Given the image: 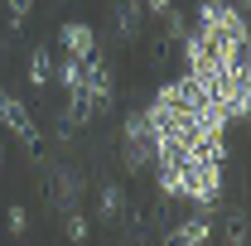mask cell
<instances>
[{
    "label": "cell",
    "mask_w": 251,
    "mask_h": 246,
    "mask_svg": "<svg viewBox=\"0 0 251 246\" xmlns=\"http://www.w3.org/2000/svg\"><path fill=\"white\" fill-rule=\"evenodd\" d=\"M0 125H5V135H15L25 150H29V159H44V145H39V130H34L29 111H25V101L10 92H0Z\"/></svg>",
    "instance_id": "obj_1"
},
{
    "label": "cell",
    "mask_w": 251,
    "mask_h": 246,
    "mask_svg": "<svg viewBox=\"0 0 251 246\" xmlns=\"http://www.w3.org/2000/svg\"><path fill=\"white\" fill-rule=\"evenodd\" d=\"M82 92L92 97L97 116H101V111H111V68L97 58V53H87V58H82Z\"/></svg>",
    "instance_id": "obj_2"
},
{
    "label": "cell",
    "mask_w": 251,
    "mask_h": 246,
    "mask_svg": "<svg viewBox=\"0 0 251 246\" xmlns=\"http://www.w3.org/2000/svg\"><path fill=\"white\" fill-rule=\"evenodd\" d=\"M208 237H213V217L193 213V217H184V222L164 237V246H208Z\"/></svg>",
    "instance_id": "obj_3"
},
{
    "label": "cell",
    "mask_w": 251,
    "mask_h": 246,
    "mask_svg": "<svg viewBox=\"0 0 251 246\" xmlns=\"http://www.w3.org/2000/svg\"><path fill=\"white\" fill-rule=\"evenodd\" d=\"M63 49H68V58H87V53H97V34L92 25H63Z\"/></svg>",
    "instance_id": "obj_4"
},
{
    "label": "cell",
    "mask_w": 251,
    "mask_h": 246,
    "mask_svg": "<svg viewBox=\"0 0 251 246\" xmlns=\"http://www.w3.org/2000/svg\"><path fill=\"white\" fill-rule=\"evenodd\" d=\"M77 193H82V174L77 169H58L53 174V203L68 213V208H77Z\"/></svg>",
    "instance_id": "obj_5"
},
{
    "label": "cell",
    "mask_w": 251,
    "mask_h": 246,
    "mask_svg": "<svg viewBox=\"0 0 251 246\" xmlns=\"http://www.w3.org/2000/svg\"><path fill=\"white\" fill-rule=\"evenodd\" d=\"M92 116H97L92 97L82 92V87H77V92H68V111H63V121H68V125H87Z\"/></svg>",
    "instance_id": "obj_6"
},
{
    "label": "cell",
    "mask_w": 251,
    "mask_h": 246,
    "mask_svg": "<svg viewBox=\"0 0 251 246\" xmlns=\"http://www.w3.org/2000/svg\"><path fill=\"white\" fill-rule=\"evenodd\" d=\"M140 10H145L140 0H121V5H116V34H121V39H135V29H140Z\"/></svg>",
    "instance_id": "obj_7"
},
{
    "label": "cell",
    "mask_w": 251,
    "mask_h": 246,
    "mask_svg": "<svg viewBox=\"0 0 251 246\" xmlns=\"http://www.w3.org/2000/svg\"><path fill=\"white\" fill-rule=\"evenodd\" d=\"M121 213H126V193H121V184H106V188H101V203H97V217H101V222H116Z\"/></svg>",
    "instance_id": "obj_8"
},
{
    "label": "cell",
    "mask_w": 251,
    "mask_h": 246,
    "mask_svg": "<svg viewBox=\"0 0 251 246\" xmlns=\"http://www.w3.org/2000/svg\"><path fill=\"white\" fill-rule=\"evenodd\" d=\"M49 77H53V58H49V49H34V53H29V82H34V87H44Z\"/></svg>",
    "instance_id": "obj_9"
},
{
    "label": "cell",
    "mask_w": 251,
    "mask_h": 246,
    "mask_svg": "<svg viewBox=\"0 0 251 246\" xmlns=\"http://www.w3.org/2000/svg\"><path fill=\"white\" fill-rule=\"evenodd\" d=\"M63 232H68V242H87V232H92V222L77 213V208H68V217H63Z\"/></svg>",
    "instance_id": "obj_10"
},
{
    "label": "cell",
    "mask_w": 251,
    "mask_h": 246,
    "mask_svg": "<svg viewBox=\"0 0 251 246\" xmlns=\"http://www.w3.org/2000/svg\"><path fill=\"white\" fill-rule=\"evenodd\" d=\"M58 82H63V92H77V87H82V58H63Z\"/></svg>",
    "instance_id": "obj_11"
},
{
    "label": "cell",
    "mask_w": 251,
    "mask_h": 246,
    "mask_svg": "<svg viewBox=\"0 0 251 246\" xmlns=\"http://www.w3.org/2000/svg\"><path fill=\"white\" fill-rule=\"evenodd\" d=\"M227 246H247V213H227Z\"/></svg>",
    "instance_id": "obj_12"
},
{
    "label": "cell",
    "mask_w": 251,
    "mask_h": 246,
    "mask_svg": "<svg viewBox=\"0 0 251 246\" xmlns=\"http://www.w3.org/2000/svg\"><path fill=\"white\" fill-rule=\"evenodd\" d=\"M159 193H169V198H184V184H179L174 164H159Z\"/></svg>",
    "instance_id": "obj_13"
},
{
    "label": "cell",
    "mask_w": 251,
    "mask_h": 246,
    "mask_svg": "<svg viewBox=\"0 0 251 246\" xmlns=\"http://www.w3.org/2000/svg\"><path fill=\"white\" fill-rule=\"evenodd\" d=\"M159 15H164V34H169V39H184V34H188V20L174 10V5H169V10H159Z\"/></svg>",
    "instance_id": "obj_14"
},
{
    "label": "cell",
    "mask_w": 251,
    "mask_h": 246,
    "mask_svg": "<svg viewBox=\"0 0 251 246\" xmlns=\"http://www.w3.org/2000/svg\"><path fill=\"white\" fill-rule=\"evenodd\" d=\"M5 222H10V232H15V237H25V232H29V213H25V208H10Z\"/></svg>",
    "instance_id": "obj_15"
},
{
    "label": "cell",
    "mask_w": 251,
    "mask_h": 246,
    "mask_svg": "<svg viewBox=\"0 0 251 246\" xmlns=\"http://www.w3.org/2000/svg\"><path fill=\"white\" fill-rule=\"evenodd\" d=\"M5 5H10V25H25L34 10V0H5Z\"/></svg>",
    "instance_id": "obj_16"
},
{
    "label": "cell",
    "mask_w": 251,
    "mask_h": 246,
    "mask_svg": "<svg viewBox=\"0 0 251 246\" xmlns=\"http://www.w3.org/2000/svg\"><path fill=\"white\" fill-rule=\"evenodd\" d=\"M145 5H150V10H169V0H145Z\"/></svg>",
    "instance_id": "obj_17"
}]
</instances>
